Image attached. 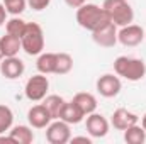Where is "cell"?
I'll return each instance as SVG.
<instances>
[{
  "label": "cell",
  "mask_w": 146,
  "mask_h": 144,
  "mask_svg": "<svg viewBox=\"0 0 146 144\" xmlns=\"http://www.w3.org/2000/svg\"><path fill=\"white\" fill-rule=\"evenodd\" d=\"M75 19L82 29L90 31V32H94L95 29H99L100 26H104L106 22L110 20L104 7H100L97 3H83L82 7H78Z\"/></svg>",
  "instance_id": "1"
},
{
  "label": "cell",
  "mask_w": 146,
  "mask_h": 144,
  "mask_svg": "<svg viewBox=\"0 0 146 144\" xmlns=\"http://www.w3.org/2000/svg\"><path fill=\"white\" fill-rule=\"evenodd\" d=\"M114 71L127 81H139L146 76V63L133 56H117L114 59Z\"/></svg>",
  "instance_id": "2"
},
{
  "label": "cell",
  "mask_w": 146,
  "mask_h": 144,
  "mask_svg": "<svg viewBox=\"0 0 146 144\" xmlns=\"http://www.w3.org/2000/svg\"><path fill=\"white\" fill-rule=\"evenodd\" d=\"M102 7L109 15L110 22H114L117 27L127 26L134 20V10L127 0H104Z\"/></svg>",
  "instance_id": "3"
},
{
  "label": "cell",
  "mask_w": 146,
  "mask_h": 144,
  "mask_svg": "<svg viewBox=\"0 0 146 144\" xmlns=\"http://www.w3.org/2000/svg\"><path fill=\"white\" fill-rule=\"evenodd\" d=\"M22 51L29 56H39L44 49V32L37 22H27V27L21 37Z\"/></svg>",
  "instance_id": "4"
},
{
  "label": "cell",
  "mask_w": 146,
  "mask_h": 144,
  "mask_svg": "<svg viewBox=\"0 0 146 144\" xmlns=\"http://www.w3.org/2000/svg\"><path fill=\"white\" fill-rule=\"evenodd\" d=\"M48 90H49V80L42 73H37L34 76H31L24 87L26 98L31 102H41L48 95Z\"/></svg>",
  "instance_id": "5"
},
{
  "label": "cell",
  "mask_w": 146,
  "mask_h": 144,
  "mask_svg": "<svg viewBox=\"0 0 146 144\" xmlns=\"http://www.w3.org/2000/svg\"><path fill=\"white\" fill-rule=\"evenodd\" d=\"M72 139L70 124L61 119H53L46 127V141L49 144H66Z\"/></svg>",
  "instance_id": "6"
},
{
  "label": "cell",
  "mask_w": 146,
  "mask_h": 144,
  "mask_svg": "<svg viewBox=\"0 0 146 144\" xmlns=\"http://www.w3.org/2000/svg\"><path fill=\"white\" fill-rule=\"evenodd\" d=\"M121 88H122V83H121V78L114 73H106L102 76L97 78L95 81V90L100 97L104 98H114L121 93Z\"/></svg>",
  "instance_id": "7"
},
{
  "label": "cell",
  "mask_w": 146,
  "mask_h": 144,
  "mask_svg": "<svg viewBox=\"0 0 146 144\" xmlns=\"http://www.w3.org/2000/svg\"><path fill=\"white\" fill-rule=\"evenodd\" d=\"M145 41V29L138 24H127L119 27L117 31V42H121L126 48H136Z\"/></svg>",
  "instance_id": "8"
},
{
  "label": "cell",
  "mask_w": 146,
  "mask_h": 144,
  "mask_svg": "<svg viewBox=\"0 0 146 144\" xmlns=\"http://www.w3.org/2000/svg\"><path fill=\"white\" fill-rule=\"evenodd\" d=\"M85 119H87V120H85V127H87V132L90 134V137L100 139V137H106V136L109 134L110 124L102 114L92 112V114H88Z\"/></svg>",
  "instance_id": "9"
},
{
  "label": "cell",
  "mask_w": 146,
  "mask_h": 144,
  "mask_svg": "<svg viewBox=\"0 0 146 144\" xmlns=\"http://www.w3.org/2000/svg\"><path fill=\"white\" fill-rule=\"evenodd\" d=\"M117 26L109 20L92 32V39L100 48H114L117 44Z\"/></svg>",
  "instance_id": "10"
},
{
  "label": "cell",
  "mask_w": 146,
  "mask_h": 144,
  "mask_svg": "<svg viewBox=\"0 0 146 144\" xmlns=\"http://www.w3.org/2000/svg\"><path fill=\"white\" fill-rule=\"evenodd\" d=\"M26 71V65L21 58L17 56H9L0 61V73L7 80H17Z\"/></svg>",
  "instance_id": "11"
},
{
  "label": "cell",
  "mask_w": 146,
  "mask_h": 144,
  "mask_svg": "<svg viewBox=\"0 0 146 144\" xmlns=\"http://www.w3.org/2000/svg\"><path fill=\"white\" fill-rule=\"evenodd\" d=\"M51 120H53V117L48 112V108L44 107V104L33 105V107L27 110V122L34 129H46Z\"/></svg>",
  "instance_id": "12"
},
{
  "label": "cell",
  "mask_w": 146,
  "mask_h": 144,
  "mask_svg": "<svg viewBox=\"0 0 146 144\" xmlns=\"http://www.w3.org/2000/svg\"><path fill=\"white\" fill-rule=\"evenodd\" d=\"M138 122H139V117L127 108H115L110 117V124L117 131H126L127 127H131Z\"/></svg>",
  "instance_id": "13"
},
{
  "label": "cell",
  "mask_w": 146,
  "mask_h": 144,
  "mask_svg": "<svg viewBox=\"0 0 146 144\" xmlns=\"http://www.w3.org/2000/svg\"><path fill=\"white\" fill-rule=\"evenodd\" d=\"M72 102L85 114V117H87L88 114L95 112V110H97V105H99V104H97V98H95L92 93H88V92H80V93H76V95L73 97Z\"/></svg>",
  "instance_id": "14"
},
{
  "label": "cell",
  "mask_w": 146,
  "mask_h": 144,
  "mask_svg": "<svg viewBox=\"0 0 146 144\" xmlns=\"http://www.w3.org/2000/svg\"><path fill=\"white\" fill-rule=\"evenodd\" d=\"M9 136L14 139L15 144H31L34 141V132L31 126H12Z\"/></svg>",
  "instance_id": "15"
},
{
  "label": "cell",
  "mask_w": 146,
  "mask_h": 144,
  "mask_svg": "<svg viewBox=\"0 0 146 144\" xmlns=\"http://www.w3.org/2000/svg\"><path fill=\"white\" fill-rule=\"evenodd\" d=\"M0 48H2L3 58H9V56H17V54H19V51L22 49L21 37L12 36V34H5V36L0 37Z\"/></svg>",
  "instance_id": "16"
},
{
  "label": "cell",
  "mask_w": 146,
  "mask_h": 144,
  "mask_svg": "<svg viewBox=\"0 0 146 144\" xmlns=\"http://www.w3.org/2000/svg\"><path fill=\"white\" fill-rule=\"evenodd\" d=\"M60 119L65 120V122L70 124V126H76V124H80V122L85 119V114L76 107L73 102H66L65 107H63V110H61V114H60Z\"/></svg>",
  "instance_id": "17"
},
{
  "label": "cell",
  "mask_w": 146,
  "mask_h": 144,
  "mask_svg": "<svg viewBox=\"0 0 146 144\" xmlns=\"http://www.w3.org/2000/svg\"><path fill=\"white\" fill-rule=\"evenodd\" d=\"M36 68L42 75H51L56 68V53H41L37 56Z\"/></svg>",
  "instance_id": "18"
},
{
  "label": "cell",
  "mask_w": 146,
  "mask_h": 144,
  "mask_svg": "<svg viewBox=\"0 0 146 144\" xmlns=\"http://www.w3.org/2000/svg\"><path fill=\"white\" fill-rule=\"evenodd\" d=\"M42 104L48 108V112L51 114L53 119H60V114H61V110L65 107L66 100L63 97H60V95H46L42 98Z\"/></svg>",
  "instance_id": "19"
},
{
  "label": "cell",
  "mask_w": 146,
  "mask_h": 144,
  "mask_svg": "<svg viewBox=\"0 0 146 144\" xmlns=\"http://www.w3.org/2000/svg\"><path fill=\"white\" fill-rule=\"evenodd\" d=\"M122 132H124V141L127 144H143L146 141V131L139 124H134Z\"/></svg>",
  "instance_id": "20"
},
{
  "label": "cell",
  "mask_w": 146,
  "mask_h": 144,
  "mask_svg": "<svg viewBox=\"0 0 146 144\" xmlns=\"http://www.w3.org/2000/svg\"><path fill=\"white\" fill-rule=\"evenodd\" d=\"M26 27H27V22L24 19H21L19 15H12V19H9L5 22V32L12 34V36H17V37H22Z\"/></svg>",
  "instance_id": "21"
},
{
  "label": "cell",
  "mask_w": 146,
  "mask_h": 144,
  "mask_svg": "<svg viewBox=\"0 0 146 144\" xmlns=\"http://www.w3.org/2000/svg\"><path fill=\"white\" fill-rule=\"evenodd\" d=\"M73 70V58L68 53H56L54 75H68Z\"/></svg>",
  "instance_id": "22"
},
{
  "label": "cell",
  "mask_w": 146,
  "mask_h": 144,
  "mask_svg": "<svg viewBox=\"0 0 146 144\" xmlns=\"http://www.w3.org/2000/svg\"><path fill=\"white\" fill-rule=\"evenodd\" d=\"M14 126V112L7 105H0V134H5Z\"/></svg>",
  "instance_id": "23"
},
{
  "label": "cell",
  "mask_w": 146,
  "mask_h": 144,
  "mask_svg": "<svg viewBox=\"0 0 146 144\" xmlns=\"http://www.w3.org/2000/svg\"><path fill=\"white\" fill-rule=\"evenodd\" d=\"M2 2H3L7 14H10V15H21L27 5V0H2Z\"/></svg>",
  "instance_id": "24"
},
{
  "label": "cell",
  "mask_w": 146,
  "mask_h": 144,
  "mask_svg": "<svg viewBox=\"0 0 146 144\" xmlns=\"http://www.w3.org/2000/svg\"><path fill=\"white\" fill-rule=\"evenodd\" d=\"M49 3H51V0H27V5L36 12H41V10L48 9Z\"/></svg>",
  "instance_id": "25"
},
{
  "label": "cell",
  "mask_w": 146,
  "mask_h": 144,
  "mask_svg": "<svg viewBox=\"0 0 146 144\" xmlns=\"http://www.w3.org/2000/svg\"><path fill=\"white\" fill-rule=\"evenodd\" d=\"M65 3H66L70 9H78V7H82L83 3H87V0H65Z\"/></svg>",
  "instance_id": "26"
},
{
  "label": "cell",
  "mask_w": 146,
  "mask_h": 144,
  "mask_svg": "<svg viewBox=\"0 0 146 144\" xmlns=\"http://www.w3.org/2000/svg\"><path fill=\"white\" fill-rule=\"evenodd\" d=\"M70 141H72V143H87V144L92 143V139L87 137V136H76V137H72Z\"/></svg>",
  "instance_id": "27"
},
{
  "label": "cell",
  "mask_w": 146,
  "mask_h": 144,
  "mask_svg": "<svg viewBox=\"0 0 146 144\" xmlns=\"http://www.w3.org/2000/svg\"><path fill=\"white\" fill-rule=\"evenodd\" d=\"M7 22V10L3 7V3H0V26H3Z\"/></svg>",
  "instance_id": "28"
},
{
  "label": "cell",
  "mask_w": 146,
  "mask_h": 144,
  "mask_svg": "<svg viewBox=\"0 0 146 144\" xmlns=\"http://www.w3.org/2000/svg\"><path fill=\"white\" fill-rule=\"evenodd\" d=\"M141 126H143V129L146 131V112H145V115L141 117Z\"/></svg>",
  "instance_id": "29"
},
{
  "label": "cell",
  "mask_w": 146,
  "mask_h": 144,
  "mask_svg": "<svg viewBox=\"0 0 146 144\" xmlns=\"http://www.w3.org/2000/svg\"><path fill=\"white\" fill-rule=\"evenodd\" d=\"M3 59V53H2V48H0V61Z\"/></svg>",
  "instance_id": "30"
},
{
  "label": "cell",
  "mask_w": 146,
  "mask_h": 144,
  "mask_svg": "<svg viewBox=\"0 0 146 144\" xmlns=\"http://www.w3.org/2000/svg\"><path fill=\"white\" fill-rule=\"evenodd\" d=\"M145 39H146V31H145Z\"/></svg>",
  "instance_id": "31"
}]
</instances>
